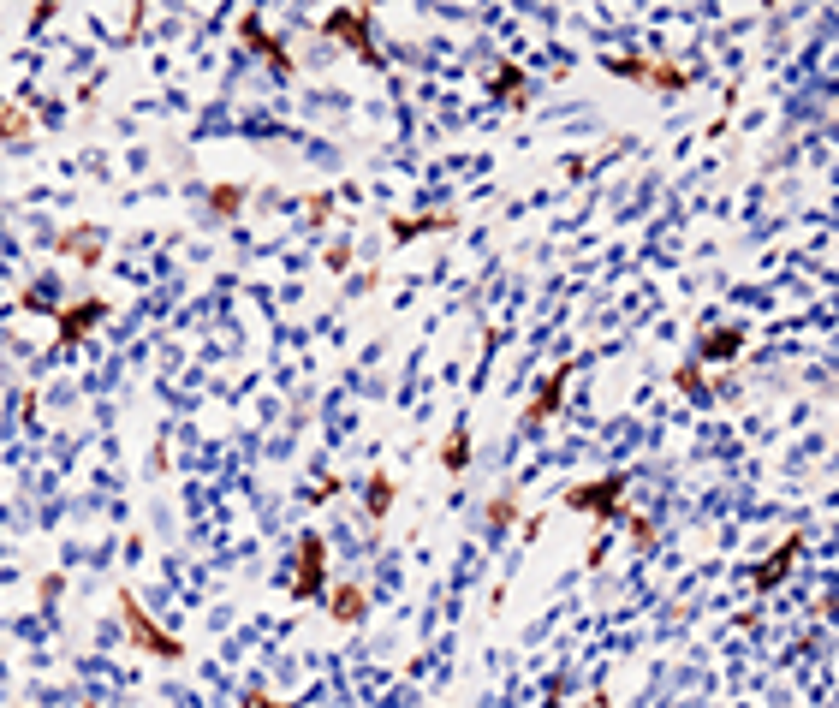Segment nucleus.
<instances>
[{
	"label": "nucleus",
	"instance_id": "obj_1",
	"mask_svg": "<svg viewBox=\"0 0 839 708\" xmlns=\"http://www.w3.org/2000/svg\"><path fill=\"white\" fill-rule=\"evenodd\" d=\"M114 607H120L125 637H131V643H137L143 655H155V661H185V643H179V637H167V631H161V625H155V619L143 613V601H137L131 590L114 595Z\"/></svg>",
	"mask_w": 839,
	"mask_h": 708
},
{
	"label": "nucleus",
	"instance_id": "obj_2",
	"mask_svg": "<svg viewBox=\"0 0 839 708\" xmlns=\"http://www.w3.org/2000/svg\"><path fill=\"white\" fill-rule=\"evenodd\" d=\"M625 488H631V476H625V471L596 476V482L566 488V506H572V512H590V524H596V530H613V518H625V512H619Z\"/></svg>",
	"mask_w": 839,
	"mask_h": 708
},
{
	"label": "nucleus",
	"instance_id": "obj_3",
	"mask_svg": "<svg viewBox=\"0 0 839 708\" xmlns=\"http://www.w3.org/2000/svg\"><path fill=\"white\" fill-rule=\"evenodd\" d=\"M601 72H607V78L649 84V90H667V96H685V90L697 84V72H685V66H667V60H637V54H613V60H601Z\"/></svg>",
	"mask_w": 839,
	"mask_h": 708
},
{
	"label": "nucleus",
	"instance_id": "obj_4",
	"mask_svg": "<svg viewBox=\"0 0 839 708\" xmlns=\"http://www.w3.org/2000/svg\"><path fill=\"white\" fill-rule=\"evenodd\" d=\"M292 595L298 601H322L328 595V542L316 530L298 536V554H292Z\"/></svg>",
	"mask_w": 839,
	"mask_h": 708
},
{
	"label": "nucleus",
	"instance_id": "obj_5",
	"mask_svg": "<svg viewBox=\"0 0 839 708\" xmlns=\"http://www.w3.org/2000/svg\"><path fill=\"white\" fill-rule=\"evenodd\" d=\"M322 36H328V42H346L363 66H381V48H375V36H369V12H363V6L328 12V18H322Z\"/></svg>",
	"mask_w": 839,
	"mask_h": 708
},
{
	"label": "nucleus",
	"instance_id": "obj_6",
	"mask_svg": "<svg viewBox=\"0 0 839 708\" xmlns=\"http://www.w3.org/2000/svg\"><path fill=\"white\" fill-rule=\"evenodd\" d=\"M108 310H114L108 298H78V304H60V316H54V346H60V352H72V346H78L96 322H108Z\"/></svg>",
	"mask_w": 839,
	"mask_h": 708
},
{
	"label": "nucleus",
	"instance_id": "obj_7",
	"mask_svg": "<svg viewBox=\"0 0 839 708\" xmlns=\"http://www.w3.org/2000/svg\"><path fill=\"white\" fill-rule=\"evenodd\" d=\"M239 42H244V48H256V54L268 60V72H280V78H292V72H298V60H292V48L268 36V24H262V12H244V18H239Z\"/></svg>",
	"mask_w": 839,
	"mask_h": 708
},
{
	"label": "nucleus",
	"instance_id": "obj_8",
	"mask_svg": "<svg viewBox=\"0 0 839 708\" xmlns=\"http://www.w3.org/2000/svg\"><path fill=\"white\" fill-rule=\"evenodd\" d=\"M566 381H572V363H554V369L536 381V399L524 405V429H542V423L560 411V399H566Z\"/></svg>",
	"mask_w": 839,
	"mask_h": 708
},
{
	"label": "nucleus",
	"instance_id": "obj_9",
	"mask_svg": "<svg viewBox=\"0 0 839 708\" xmlns=\"http://www.w3.org/2000/svg\"><path fill=\"white\" fill-rule=\"evenodd\" d=\"M798 554H804V536H780V542H774V548L756 560L750 584H756V590H780V584H786V572L798 566Z\"/></svg>",
	"mask_w": 839,
	"mask_h": 708
},
{
	"label": "nucleus",
	"instance_id": "obj_10",
	"mask_svg": "<svg viewBox=\"0 0 839 708\" xmlns=\"http://www.w3.org/2000/svg\"><path fill=\"white\" fill-rule=\"evenodd\" d=\"M102 244H108V233H102V227H60V233H54V250L78 256L84 268H96V262H102Z\"/></svg>",
	"mask_w": 839,
	"mask_h": 708
},
{
	"label": "nucleus",
	"instance_id": "obj_11",
	"mask_svg": "<svg viewBox=\"0 0 839 708\" xmlns=\"http://www.w3.org/2000/svg\"><path fill=\"white\" fill-rule=\"evenodd\" d=\"M328 619L346 625V631L363 625V619H369V595H363V584H334V590H328Z\"/></svg>",
	"mask_w": 839,
	"mask_h": 708
},
{
	"label": "nucleus",
	"instance_id": "obj_12",
	"mask_svg": "<svg viewBox=\"0 0 839 708\" xmlns=\"http://www.w3.org/2000/svg\"><path fill=\"white\" fill-rule=\"evenodd\" d=\"M744 352V328H703L697 334V363H732Z\"/></svg>",
	"mask_w": 839,
	"mask_h": 708
},
{
	"label": "nucleus",
	"instance_id": "obj_13",
	"mask_svg": "<svg viewBox=\"0 0 839 708\" xmlns=\"http://www.w3.org/2000/svg\"><path fill=\"white\" fill-rule=\"evenodd\" d=\"M453 227H459V215H447V209H435V215H393V244H411L423 233H453Z\"/></svg>",
	"mask_w": 839,
	"mask_h": 708
},
{
	"label": "nucleus",
	"instance_id": "obj_14",
	"mask_svg": "<svg viewBox=\"0 0 839 708\" xmlns=\"http://www.w3.org/2000/svg\"><path fill=\"white\" fill-rule=\"evenodd\" d=\"M488 96H494V102H518V108H524V102H530V78H524L512 60H506V66H494V78H488Z\"/></svg>",
	"mask_w": 839,
	"mask_h": 708
},
{
	"label": "nucleus",
	"instance_id": "obj_15",
	"mask_svg": "<svg viewBox=\"0 0 839 708\" xmlns=\"http://www.w3.org/2000/svg\"><path fill=\"white\" fill-rule=\"evenodd\" d=\"M465 465H471V423H453L447 441H441V471L465 476Z\"/></svg>",
	"mask_w": 839,
	"mask_h": 708
},
{
	"label": "nucleus",
	"instance_id": "obj_16",
	"mask_svg": "<svg viewBox=\"0 0 839 708\" xmlns=\"http://www.w3.org/2000/svg\"><path fill=\"white\" fill-rule=\"evenodd\" d=\"M393 494H399V488H393V476H387V471H375L369 482H363V512H369V518L381 524V518L393 512Z\"/></svg>",
	"mask_w": 839,
	"mask_h": 708
},
{
	"label": "nucleus",
	"instance_id": "obj_17",
	"mask_svg": "<svg viewBox=\"0 0 839 708\" xmlns=\"http://www.w3.org/2000/svg\"><path fill=\"white\" fill-rule=\"evenodd\" d=\"M512 524H518V494H494V500L482 506V530H488V536H506Z\"/></svg>",
	"mask_w": 839,
	"mask_h": 708
},
{
	"label": "nucleus",
	"instance_id": "obj_18",
	"mask_svg": "<svg viewBox=\"0 0 839 708\" xmlns=\"http://www.w3.org/2000/svg\"><path fill=\"white\" fill-rule=\"evenodd\" d=\"M18 310H30V316H60V298H54V280H30V286L18 292Z\"/></svg>",
	"mask_w": 839,
	"mask_h": 708
},
{
	"label": "nucleus",
	"instance_id": "obj_19",
	"mask_svg": "<svg viewBox=\"0 0 839 708\" xmlns=\"http://www.w3.org/2000/svg\"><path fill=\"white\" fill-rule=\"evenodd\" d=\"M673 387H679L685 399H715V387H709V375H703V363H697V357L673 369Z\"/></svg>",
	"mask_w": 839,
	"mask_h": 708
},
{
	"label": "nucleus",
	"instance_id": "obj_20",
	"mask_svg": "<svg viewBox=\"0 0 839 708\" xmlns=\"http://www.w3.org/2000/svg\"><path fill=\"white\" fill-rule=\"evenodd\" d=\"M244 197H250V185H209V209L227 221V215H239Z\"/></svg>",
	"mask_w": 839,
	"mask_h": 708
},
{
	"label": "nucleus",
	"instance_id": "obj_21",
	"mask_svg": "<svg viewBox=\"0 0 839 708\" xmlns=\"http://www.w3.org/2000/svg\"><path fill=\"white\" fill-rule=\"evenodd\" d=\"M30 137V114L24 108H0V143H24Z\"/></svg>",
	"mask_w": 839,
	"mask_h": 708
},
{
	"label": "nucleus",
	"instance_id": "obj_22",
	"mask_svg": "<svg viewBox=\"0 0 839 708\" xmlns=\"http://www.w3.org/2000/svg\"><path fill=\"white\" fill-rule=\"evenodd\" d=\"M625 530H631V542H637V548H649V542H655V518H643V512H637V518H625Z\"/></svg>",
	"mask_w": 839,
	"mask_h": 708
},
{
	"label": "nucleus",
	"instance_id": "obj_23",
	"mask_svg": "<svg viewBox=\"0 0 839 708\" xmlns=\"http://www.w3.org/2000/svg\"><path fill=\"white\" fill-rule=\"evenodd\" d=\"M334 494H340V476H322L316 488H304V500H316V506H322V500H334Z\"/></svg>",
	"mask_w": 839,
	"mask_h": 708
},
{
	"label": "nucleus",
	"instance_id": "obj_24",
	"mask_svg": "<svg viewBox=\"0 0 839 708\" xmlns=\"http://www.w3.org/2000/svg\"><path fill=\"white\" fill-rule=\"evenodd\" d=\"M244 708H292V703H274L268 691H244Z\"/></svg>",
	"mask_w": 839,
	"mask_h": 708
},
{
	"label": "nucleus",
	"instance_id": "obj_25",
	"mask_svg": "<svg viewBox=\"0 0 839 708\" xmlns=\"http://www.w3.org/2000/svg\"><path fill=\"white\" fill-rule=\"evenodd\" d=\"M834 500H839V488H834Z\"/></svg>",
	"mask_w": 839,
	"mask_h": 708
}]
</instances>
